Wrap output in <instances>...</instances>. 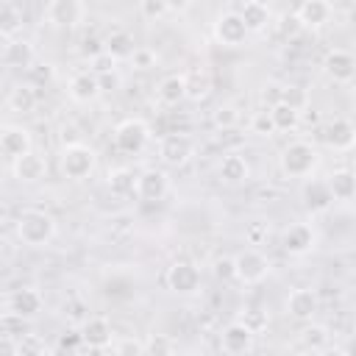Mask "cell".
<instances>
[{"label":"cell","mask_w":356,"mask_h":356,"mask_svg":"<svg viewBox=\"0 0 356 356\" xmlns=\"http://www.w3.org/2000/svg\"><path fill=\"white\" fill-rule=\"evenodd\" d=\"M14 231H17V239L22 245H28V248H44L56 236V220L47 211L25 209L14 220Z\"/></svg>","instance_id":"obj_1"},{"label":"cell","mask_w":356,"mask_h":356,"mask_svg":"<svg viewBox=\"0 0 356 356\" xmlns=\"http://www.w3.org/2000/svg\"><path fill=\"white\" fill-rule=\"evenodd\" d=\"M317 161H320L317 147L309 145V142H303V139L289 142V145L281 150V156H278L281 172L289 175V178H306V175H312V170L317 167Z\"/></svg>","instance_id":"obj_2"},{"label":"cell","mask_w":356,"mask_h":356,"mask_svg":"<svg viewBox=\"0 0 356 356\" xmlns=\"http://www.w3.org/2000/svg\"><path fill=\"white\" fill-rule=\"evenodd\" d=\"M97 164V153L83 145V142H72V145H64L61 153H58V167H61V175L70 178V181H83L92 175Z\"/></svg>","instance_id":"obj_3"},{"label":"cell","mask_w":356,"mask_h":356,"mask_svg":"<svg viewBox=\"0 0 356 356\" xmlns=\"http://www.w3.org/2000/svg\"><path fill=\"white\" fill-rule=\"evenodd\" d=\"M147 142H150V125L142 117H128L114 128V145H117V150H122L128 156L142 153L147 147Z\"/></svg>","instance_id":"obj_4"},{"label":"cell","mask_w":356,"mask_h":356,"mask_svg":"<svg viewBox=\"0 0 356 356\" xmlns=\"http://www.w3.org/2000/svg\"><path fill=\"white\" fill-rule=\"evenodd\" d=\"M214 39L222 44V47H242L245 39H248V25L242 19L239 11H222L217 19H214V28H211Z\"/></svg>","instance_id":"obj_5"},{"label":"cell","mask_w":356,"mask_h":356,"mask_svg":"<svg viewBox=\"0 0 356 356\" xmlns=\"http://www.w3.org/2000/svg\"><path fill=\"white\" fill-rule=\"evenodd\" d=\"M234 259H236V281L242 284H261L270 275V259L256 248H245Z\"/></svg>","instance_id":"obj_6"},{"label":"cell","mask_w":356,"mask_h":356,"mask_svg":"<svg viewBox=\"0 0 356 356\" xmlns=\"http://www.w3.org/2000/svg\"><path fill=\"white\" fill-rule=\"evenodd\" d=\"M159 156L164 164L170 167H178V164H186L192 156H195V139L189 134H167L161 142H159Z\"/></svg>","instance_id":"obj_7"},{"label":"cell","mask_w":356,"mask_h":356,"mask_svg":"<svg viewBox=\"0 0 356 356\" xmlns=\"http://www.w3.org/2000/svg\"><path fill=\"white\" fill-rule=\"evenodd\" d=\"M86 14L83 0H50L44 8V19L53 28H75Z\"/></svg>","instance_id":"obj_8"},{"label":"cell","mask_w":356,"mask_h":356,"mask_svg":"<svg viewBox=\"0 0 356 356\" xmlns=\"http://www.w3.org/2000/svg\"><path fill=\"white\" fill-rule=\"evenodd\" d=\"M167 286L178 295H192L200 286V270L192 261H172L167 270Z\"/></svg>","instance_id":"obj_9"},{"label":"cell","mask_w":356,"mask_h":356,"mask_svg":"<svg viewBox=\"0 0 356 356\" xmlns=\"http://www.w3.org/2000/svg\"><path fill=\"white\" fill-rule=\"evenodd\" d=\"M253 337H256V331H253L250 325H245L242 320H234V323H228V325L222 328V334H220V348H222L225 353H231V356L248 353V350H253Z\"/></svg>","instance_id":"obj_10"},{"label":"cell","mask_w":356,"mask_h":356,"mask_svg":"<svg viewBox=\"0 0 356 356\" xmlns=\"http://www.w3.org/2000/svg\"><path fill=\"white\" fill-rule=\"evenodd\" d=\"M167 189H170V175L164 170L150 167V170H145V172L136 175V195L142 200H147V203L161 200L167 195Z\"/></svg>","instance_id":"obj_11"},{"label":"cell","mask_w":356,"mask_h":356,"mask_svg":"<svg viewBox=\"0 0 356 356\" xmlns=\"http://www.w3.org/2000/svg\"><path fill=\"white\" fill-rule=\"evenodd\" d=\"M31 145L33 142H31V131L28 128H22V125H3V131H0V150H3L6 159L14 161V159L31 153L33 150Z\"/></svg>","instance_id":"obj_12"},{"label":"cell","mask_w":356,"mask_h":356,"mask_svg":"<svg viewBox=\"0 0 356 356\" xmlns=\"http://www.w3.org/2000/svg\"><path fill=\"white\" fill-rule=\"evenodd\" d=\"M281 245H284V250H286L289 256H306V253H312V248H314V228H312L309 222H292V225L284 231Z\"/></svg>","instance_id":"obj_13"},{"label":"cell","mask_w":356,"mask_h":356,"mask_svg":"<svg viewBox=\"0 0 356 356\" xmlns=\"http://www.w3.org/2000/svg\"><path fill=\"white\" fill-rule=\"evenodd\" d=\"M3 64L11 67V70H31L36 64V50L28 39H6V47H3Z\"/></svg>","instance_id":"obj_14"},{"label":"cell","mask_w":356,"mask_h":356,"mask_svg":"<svg viewBox=\"0 0 356 356\" xmlns=\"http://www.w3.org/2000/svg\"><path fill=\"white\" fill-rule=\"evenodd\" d=\"M67 92H70V100H75V103H92V100H97V95L103 92V86H100L97 72L81 70V72H75L70 78Z\"/></svg>","instance_id":"obj_15"},{"label":"cell","mask_w":356,"mask_h":356,"mask_svg":"<svg viewBox=\"0 0 356 356\" xmlns=\"http://www.w3.org/2000/svg\"><path fill=\"white\" fill-rule=\"evenodd\" d=\"M323 70L331 81L337 83H348L353 75H356V56L348 53V50H331L323 61Z\"/></svg>","instance_id":"obj_16"},{"label":"cell","mask_w":356,"mask_h":356,"mask_svg":"<svg viewBox=\"0 0 356 356\" xmlns=\"http://www.w3.org/2000/svg\"><path fill=\"white\" fill-rule=\"evenodd\" d=\"M323 139H325V145L331 150H350L356 145V125L350 120H345V117H337V120H331L325 125Z\"/></svg>","instance_id":"obj_17"},{"label":"cell","mask_w":356,"mask_h":356,"mask_svg":"<svg viewBox=\"0 0 356 356\" xmlns=\"http://www.w3.org/2000/svg\"><path fill=\"white\" fill-rule=\"evenodd\" d=\"M11 172H14V178L22 181V184H36V181L44 178L47 161H44V156H39V153L31 150V153H25V156H19V159L11 161Z\"/></svg>","instance_id":"obj_18"},{"label":"cell","mask_w":356,"mask_h":356,"mask_svg":"<svg viewBox=\"0 0 356 356\" xmlns=\"http://www.w3.org/2000/svg\"><path fill=\"white\" fill-rule=\"evenodd\" d=\"M317 306H320V300H317L314 289H309V286H298L286 298V314L292 320H312Z\"/></svg>","instance_id":"obj_19"},{"label":"cell","mask_w":356,"mask_h":356,"mask_svg":"<svg viewBox=\"0 0 356 356\" xmlns=\"http://www.w3.org/2000/svg\"><path fill=\"white\" fill-rule=\"evenodd\" d=\"M42 306H44V298L33 286H22V289H17V292L8 295V309L17 312V314H22L25 320H33L42 312Z\"/></svg>","instance_id":"obj_20"},{"label":"cell","mask_w":356,"mask_h":356,"mask_svg":"<svg viewBox=\"0 0 356 356\" xmlns=\"http://www.w3.org/2000/svg\"><path fill=\"white\" fill-rule=\"evenodd\" d=\"M81 337H83V345L92 348V350H108L111 348V323L106 317H89L81 328Z\"/></svg>","instance_id":"obj_21"},{"label":"cell","mask_w":356,"mask_h":356,"mask_svg":"<svg viewBox=\"0 0 356 356\" xmlns=\"http://www.w3.org/2000/svg\"><path fill=\"white\" fill-rule=\"evenodd\" d=\"M331 3L328 0H303L300 6H298V11H295V17H298V22L303 25V28H323L328 19H331Z\"/></svg>","instance_id":"obj_22"},{"label":"cell","mask_w":356,"mask_h":356,"mask_svg":"<svg viewBox=\"0 0 356 356\" xmlns=\"http://www.w3.org/2000/svg\"><path fill=\"white\" fill-rule=\"evenodd\" d=\"M300 197H303V206L309 211H328L331 203H334L328 181H306L303 189H300Z\"/></svg>","instance_id":"obj_23"},{"label":"cell","mask_w":356,"mask_h":356,"mask_svg":"<svg viewBox=\"0 0 356 356\" xmlns=\"http://www.w3.org/2000/svg\"><path fill=\"white\" fill-rule=\"evenodd\" d=\"M220 178L231 186H239L250 178V164L242 153H225L222 161H220Z\"/></svg>","instance_id":"obj_24"},{"label":"cell","mask_w":356,"mask_h":356,"mask_svg":"<svg viewBox=\"0 0 356 356\" xmlns=\"http://www.w3.org/2000/svg\"><path fill=\"white\" fill-rule=\"evenodd\" d=\"M239 14H242V19H245V25H248L250 33H261V31H267V25L273 22V11H270V6L261 3V0H248V3H242Z\"/></svg>","instance_id":"obj_25"},{"label":"cell","mask_w":356,"mask_h":356,"mask_svg":"<svg viewBox=\"0 0 356 356\" xmlns=\"http://www.w3.org/2000/svg\"><path fill=\"white\" fill-rule=\"evenodd\" d=\"M156 97L161 106H178L186 100V75H164L156 86Z\"/></svg>","instance_id":"obj_26"},{"label":"cell","mask_w":356,"mask_h":356,"mask_svg":"<svg viewBox=\"0 0 356 356\" xmlns=\"http://www.w3.org/2000/svg\"><path fill=\"white\" fill-rule=\"evenodd\" d=\"M325 181H328V186H331L334 200H350V197H356V172H353V170L339 167V170H334Z\"/></svg>","instance_id":"obj_27"},{"label":"cell","mask_w":356,"mask_h":356,"mask_svg":"<svg viewBox=\"0 0 356 356\" xmlns=\"http://www.w3.org/2000/svg\"><path fill=\"white\" fill-rule=\"evenodd\" d=\"M36 100H39V97H36L33 83H14L11 92H8V97H6L8 108L17 111V114H31V111L36 108Z\"/></svg>","instance_id":"obj_28"},{"label":"cell","mask_w":356,"mask_h":356,"mask_svg":"<svg viewBox=\"0 0 356 356\" xmlns=\"http://www.w3.org/2000/svg\"><path fill=\"white\" fill-rule=\"evenodd\" d=\"M106 186H108L111 195L125 197V195L136 192V175H134V170H128V167H114V170H108Z\"/></svg>","instance_id":"obj_29"},{"label":"cell","mask_w":356,"mask_h":356,"mask_svg":"<svg viewBox=\"0 0 356 356\" xmlns=\"http://www.w3.org/2000/svg\"><path fill=\"white\" fill-rule=\"evenodd\" d=\"M270 117L275 122V131H281V134H289V131H295L300 125V111L295 106L284 103V100L275 103V106H270Z\"/></svg>","instance_id":"obj_30"},{"label":"cell","mask_w":356,"mask_h":356,"mask_svg":"<svg viewBox=\"0 0 356 356\" xmlns=\"http://www.w3.org/2000/svg\"><path fill=\"white\" fill-rule=\"evenodd\" d=\"M103 44H106V53H111L117 61H120V58H131V53L136 50L134 36H131L128 31H111Z\"/></svg>","instance_id":"obj_31"},{"label":"cell","mask_w":356,"mask_h":356,"mask_svg":"<svg viewBox=\"0 0 356 356\" xmlns=\"http://www.w3.org/2000/svg\"><path fill=\"white\" fill-rule=\"evenodd\" d=\"M211 92V78L206 70L186 72V100H206Z\"/></svg>","instance_id":"obj_32"},{"label":"cell","mask_w":356,"mask_h":356,"mask_svg":"<svg viewBox=\"0 0 356 356\" xmlns=\"http://www.w3.org/2000/svg\"><path fill=\"white\" fill-rule=\"evenodd\" d=\"M328 339H331V334H328V328L320 325V323H309V325L300 331V345H303L306 350H325V348H328Z\"/></svg>","instance_id":"obj_33"},{"label":"cell","mask_w":356,"mask_h":356,"mask_svg":"<svg viewBox=\"0 0 356 356\" xmlns=\"http://www.w3.org/2000/svg\"><path fill=\"white\" fill-rule=\"evenodd\" d=\"M22 31V11L14 3H3V14H0V33L3 39H14Z\"/></svg>","instance_id":"obj_34"},{"label":"cell","mask_w":356,"mask_h":356,"mask_svg":"<svg viewBox=\"0 0 356 356\" xmlns=\"http://www.w3.org/2000/svg\"><path fill=\"white\" fill-rule=\"evenodd\" d=\"M50 348L36 334H22L14 339V356H47Z\"/></svg>","instance_id":"obj_35"},{"label":"cell","mask_w":356,"mask_h":356,"mask_svg":"<svg viewBox=\"0 0 356 356\" xmlns=\"http://www.w3.org/2000/svg\"><path fill=\"white\" fill-rule=\"evenodd\" d=\"M145 348H147V353H175L178 350V342L172 339V337H167V334H150L147 339H145Z\"/></svg>","instance_id":"obj_36"},{"label":"cell","mask_w":356,"mask_h":356,"mask_svg":"<svg viewBox=\"0 0 356 356\" xmlns=\"http://www.w3.org/2000/svg\"><path fill=\"white\" fill-rule=\"evenodd\" d=\"M214 125L217 128H222V131H228V128H234L236 122H239V111H236V106H231V103H222V106H217L214 108Z\"/></svg>","instance_id":"obj_37"},{"label":"cell","mask_w":356,"mask_h":356,"mask_svg":"<svg viewBox=\"0 0 356 356\" xmlns=\"http://www.w3.org/2000/svg\"><path fill=\"white\" fill-rule=\"evenodd\" d=\"M250 131L259 134V136H273V134H275V122H273V117H270V108L256 111V114L250 117Z\"/></svg>","instance_id":"obj_38"},{"label":"cell","mask_w":356,"mask_h":356,"mask_svg":"<svg viewBox=\"0 0 356 356\" xmlns=\"http://www.w3.org/2000/svg\"><path fill=\"white\" fill-rule=\"evenodd\" d=\"M136 70H150V67H156V61H159V56H156V50L153 47H136L134 53H131V58H128Z\"/></svg>","instance_id":"obj_39"},{"label":"cell","mask_w":356,"mask_h":356,"mask_svg":"<svg viewBox=\"0 0 356 356\" xmlns=\"http://www.w3.org/2000/svg\"><path fill=\"white\" fill-rule=\"evenodd\" d=\"M89 70L92 72H97V75H106V72H114L117 70V58L111 56V53H97V56H92L89 58Z\"/></svg>","instance_id":"obj_40"},{"label":"cell","mask_w":356,"mask_h":356,"mask_svg":"<svg viewBox=\"0 0 356 356\" xmlns=\"http://www.w3.org/2000/svg\"><path fill=\"white\" fill-rule=\"evenodd\" d=\"M281 100L289 103V106H295L298 111L309 108V95H306L303 86H284V97H281Z\"/></svg>","instance_id":"obj_41"},{"label":"cell","mask_w":356,"mask_h":356,"mask_svg":"<svg viewBox=\"0 0 356 356\" xmlns=\"http://www.w3.org/2000/svg\"><path fill=\"white\" fill-rule=\"evenodd\" d=\"M267 236H270L267 222H261V220L248 222V228H245V239H248V245H264V242H267Z\"/></svg>","instance_id":"obj_42"},{"label":"cell","mask_w":356,"mask_h":356,"mask_svg":"<svg viewBox=\"0 0 356 356\" xmlns=\"http://www.w3.org/2000/svg\"><path fill=\"white\" fill-rule=\"evenodd\" d=\"M214 275L220 281H234L236 278V259L234 256H220L214 259Z\"/></svg>","instance_id":"obj_43"},{"label":"cell","mask_w":356,"mask_h":356,"mask_svg":"<svg viewBox=\"0 0 356 356\" xmlns=\"http://www.w3.org/2000/svg\"><path fill=\"white\" fill-rule=\"evenodd\" d=\"M108 350H114V353H120V356H142V353H147V348H145L142 339H120L117 345L111 342Z\"/></svg>","instance_id":"obj_44"},{"label":"cell","mask_w":356,"mask_h":356,"mask_svg":"<svg viewBox=\"0 0 356 356\" xmlns=\"http://www.w3.org/2000/svg\"><path fill=\"white\" fill-rule=\"evenodd\" d=\"M139 11L145 19H161L170 11V6L167 0H139Z\"/></svg>","instance_id":"obj_45"},{"label":"cell","mask_w":356,"mask_h":356,"mask_svg":"<svg viewBox=\"0 0 356 356\" xmlns=\"http://www.w3.org/2000/svg\"><path fill=\"white\" fill-rule=\"evenodd\" d=\"M239 320H242L245 325H250V328H253L256 334L267 328V314H264L261 309H245V314H242Z\"/></svg>","instance_id":"obj_46"},{"label":"cell","mask_w":356,"mask_h":356,"mask_svg":"<svg viewBox=\"0 0 356 356\" xmlns=\"http://www.w3.org/2000/svg\"><path fill=\"white\" fill-rule=\"evenodd\" d=\"M281 97H284V86H278V83H267L264 89H261V103L270 108V106H275V103H281Z\"/></svg>","instance_id":"obj_47"},{"label":"cell","mask_w":356,"mask_h":356,"mask_svg":"<svg viewBox=\"0 0 356 356\" xmlns=\"http://www.w3.org/2000/svg\"><path fill=\"white\" fill-rule=\"evenodd\" d=\"M28 75L33 78V83H47L50 78H53V64H33L31 70H28Z\"/></svg>","instance_id":"obj_48"},{"label":"cell","mask_w":356,"mask_h":356,"mask_svg":"<svg viewBox=\"0 0 356 356\" xmlns=\"http://www.w3.org/2000/svg\"><path fill=\"white\" fill-rule=\"evenodd\" d=\"M97 78H100L103 92H114V89L120 86V75H117V70H114V72H106V75H97Z\"/></svg>","instance_id":"obj_49"},{"label":"cell","mask_w":356,"mask_h":356,"mask_svg":"<svg viewBox=\"0 0 356 356\" xmlns=\"http://www.w3.org/2000/svg\"><path fill=\"white\" fill-rule=\"evenodd\" d=\"M281 22H284V25H281V31H284L286 36H295V33H298V31L303 28V25L298 22V17H295V14H292V17H284Z\"/></svg>","instance_id":"obj_50"},{"label":"cell","mask_w":356,"mask_h":356,"mask_svg":"<svg viewBox=\"0 0 356 356\" xmlns=\"http://www.w3.org/2000/svg\"><path fill=\"white\" fill-rule=\"evenodd\" d=\"M167 6H170L172 14H184V11L192 6V0H167Z\"/></svg>","instance_id":"obj_51"},{"label":"cell","mask_w":356,"mask_h":356,"mask_svg":"<svg viewBox=\"0 0 356 356\" xmlns=\"http://www.w3.org/2000/svg\"><path fill=\"white\" fill-rule=\"evenodd\" d=\"M75 345H83V337H81V334H72V337H61V348H75Z\"/></svg>","instance_id":"obj_52"},{"label":"cell","mask_w":356,"mask_h":356,"mask_svg":"<svg viewBox=\"0 0 356 356\" xmlns=\"http://www.w3.org/2000/svg\"><path fill=\"white\" fill-rule=\"evenodd\" d=\"M306 122H317V111L312 108V114H306Z\"/></svg>","instance_id":"obj_53"},{"label":"cell","mask_w":356,"mask_h":356,"mask_svg":"<svg viewBox=\"0 0 356 356\" xmlns=\"http://www.w3.org/2000/svg\"><path fill=\"white\" fill-rule=\"evenodd\" d=\"M192 3H203V0H192Z\"/></svg>","instance_id":"obj_54"}]
</instances>
